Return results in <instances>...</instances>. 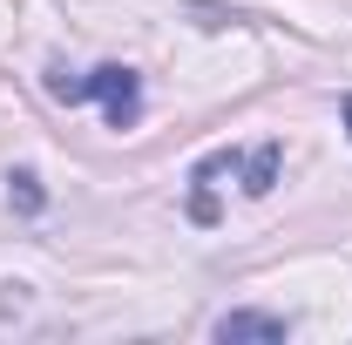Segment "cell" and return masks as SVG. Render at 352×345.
I'll use <instances>...</instances> for the list:
<instances>
[{"label": "cell", "instance_id": "cell-3", "mask_svg": "<svg viewBox=\"0 0 352 345\" xmlns=\"http://www.w3.org/2000/svg\"><path fill=\"white\" fill-rule=\"evenodd\" d=\"M271 176H278V142H264L258 156L244 163V190H251V197H264V190H271Z\"/></svg>", "mask_w": 352, "mask_h": 345}, {"label": "cell", "instance_id": "cell-1", "mask_svg": "<svg viewBox=\"0 0 352 345\" xmlns=\"http://www.w3.org/2000/svg\"><path fill=\"white\" fill-rule=\"evenodd\" d=\"M47 95L54 102H102V115H109V129H135V115H142V82H135V68H95V75H68V68H47Z\"/></svg>", "mask_w": 352, "mask_h": 345}, {"label": "cell", "instance_id": "cell-2", "mask_svg": "<svg viewBox=\"0 0 352 345\" xmlns=\"http://www.w3.org/2000/svg\"><path fill=\"white\" fill-rule=\"evenodd\" d=\"M217 339L223 345H285L292 318L285 311H230V318H217Z\"/></svg>", "mask_w": 352, "mask_h": 345}, {"label": "cell", "instance_id": "cell-5", "mask_svg": "<svg viewBox=\"0 0 352 345\" xmlns=\"http://www.w3.org/2000/svg\"><path fill=\"white\" fill-rule=\"evenodd\" d=\"M339 115H346V129H352V95H346V109H339Z\"/></svg>", "mask_w": 352, "mask_h": 345}, {"label": "cell", "instance_id": "cell-4", "mask_svg": "<svg viewBox=\"0 0 352 345\" xmlns=\"http://www.w3.org/2000/svg\"><path fill=\"white\" fill-rule=\"evenodd\" d=\"M7 190H14V203H21L28 216L41 210V176H34V170H14V176H7Z\"/></svg>", "mask_w": 352, "mask_h": 345}]
</instances>
